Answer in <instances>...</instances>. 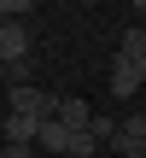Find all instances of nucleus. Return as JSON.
<instances>
[{
  "label": "nucleus",
  "instance_id": "5",
  "mask_svg": "<svg viewBox=\"0 0 146 158\" xmlns=\"http://www.w3.org/2000/svg\"><path fill=\"white\" fill-rule=\"evenodd\" d=\"M70 141H76V135H70V129H64L59 117H47V123H41V135H35L41 158H70Z\"/></svg>",
  "mask_w": 146,
  "mask_h": 158
},
{
  "label": "nucleus",
  "instance_id": "4",
  "mask_svg": "<svg viewBox=\"0 0 146 158\" xmlns=\"http://www.w3.org/2000/svg\"><path fill=\"white\" fill-rule=\"evenodd\" d=\"M135 88H146L140 59H111V100H135Z\"/></svg>",
  "mask_w": 146,
  "mask_h": 158
},
{
  "label": "nucleus",
  "instance_id": "7",
  "mask_svg": "<svg viewBox=\"0 0 146 158\" xmlns=\"http://www.w3.org/2000/svg\"><path fill=\"white\" fill-rule=\"evenodd\" d=\"M35 135H41V123H35V117L6 111V147H35Z\"/></svg>",
  "mask_w": 146,
  "mask_h": 158
},
{
  "label": "nucleus",
  "instance_id": "10",
  "mask_svg": "<svg viewBox=\"0 0 146 158\" xmlns=\"http://www.w3.org/2000/svg\"><path fill=\"white\" fill-rule=\"evenodd\" d=\"M35 12V0H0V23H23Z\"/></svg>",
  "mask_w": 146,
  "mask_h": 158
},
{
  "label": "nucleus",
  "instance_id": "14",
  "mask_svg": "<svg viewBox=\"0 0 146 158\" xmlns=\"http://www.w3.org/2000/svg\"><path fill=\"white\" fill-rule=\"evenodd\" d=\"M140 158H146V152H140Z\"/></svg>",
  "mask_w": 146,
  "mask_h": 158
},
{
  "label": "nucleus",
  "instance_id": "6",
  "mask_svg": "<svg viewBox=\"0 0 146 158\" xmlns=\"http://www.w3.org/2000/svg\"><path fill=\"white\" fill-rule=\"evenodd\" d=\"M53 117H59V123H64V129L76 135V129H88V123H94V106H88V100H76V94H64Z\"/></svg>",
  "mask_w": 146,
  "mask_h": 158
},
{
  "label": "nucleus",
  "instance_id": "9",
  "mask_svg": "<svg viewBox=\"0 0 146 158\" xmlns=\"http://www.w3.org/2000/svg\"><path fill=\"white\" fill-rule=\"evenodd\" d=\"M99 147H105V141H99L94 129H76V141H70V158H94Z\"/></svg>",
  "mask_w": 146,
  "mask_h": 158
},
{
  "label": "nucleus",
  "instance_id": "8",
  "mask_svg": "<svg viewBox=\"0 0 146 158\" xmlns=\"http://www.w3.org/2000/svg\"><path fill=\"white\" fill-rule=\"evenodd\" d=\"M117 59H146V29H140V23H129V29H123V41H117Z\"/></svg>",
  "mask_w": 146,
  "mask_h": 158
},
{
  "label": "nucleus",
  "instance_id": "2",
  "mask_svg": "<svg viewBox=\"0 0 146 158\" xmlns=\"http://www.w3.org/2000/svg\"><path fill=\"white\" fill-rule=\"evenodd\" d=\"M23 59H29V23H0V76L23 70Z\"/></svg>",
  "mask_w": 146,
  "mask_h": 158
},
{
  "label": "nucleus",
  "instance_id": "12",
  "mask_svg": "<svg viewBox=\"0 0 146 158\" xmlns=\"http://www.w3.org/2000/svg\"><path fill=\"white\" fill-rule=\"evenodd\" d=\"M135 18H146V0H140V6H135Z\"/></svg>",
  "mask_w": 146,
  "mask_h": 158
},
{
  "label": "nucleus",
  "instance_id": "3",
  "mask_svg": "<svg viewBox=\"0 0 146 158\" xmlns=\"http://www.w3.org/2000/svg\"><path fill=\"white\" fill-rule=\"evenodd\" d=\"M111 147H117V158H140L146 152V111H135V117L117 123V141Z\"/></svg>",
  "mask_w": 146,
  "mask_h": 158
},
{
  "label": "nucleus",
  "instance_id": "11",
  "mask_svg": "<svg viewBox=\"0 0 146 158\" xmlns=\"http://www.w3.org/2000/svg\"><path fill=\"white\" fill-rule=\"evenodd\" d=\"M6 158H35V147H6Z\"/></svg>",
  "mask_w": 146,
  "mask_h": 158
},
{
  "label": "nucleus",
  "instance_id": "1",
  "mask_svg": "<svg viewBox=\"0 0 146 158\" xmlns=\"http://www.w3.org/2000/svg\"><path fill=\"white\" fill-rule=\"evenodd\" d=\"M6 111H18V117H35V123H47V117L59 111V100H53L47 88H35V82H18V88H6Z\"/></svg>",
  "mask_w": 146,
  "mask_h": 158
},
{
  "label": "nucleus",
  "instance_id": "13",
  "mask_svg": "<svg viewBox=\"0 0 146 158\" xmlns=\"http://www.w3.org/2000/svg\"><path fill=\"white\" fill-rule=\"evenodd\" d=\"M140 82H146V59H140Z\"/></svg>",
  "mask_w": 146,
  "mask_h": 158
}]
</instances>
